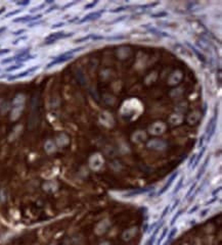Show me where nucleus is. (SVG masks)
Instances as JSON below:
<instances>
[{"instance_id": "1", "label": "nucleus", "mask_w": 222, "mask_h": 245, "mask_svg": "<svg viewBox=\"0 0 222 245\" xmlns=\"http://www.w3.org/2000/svg\"><path fill=\"white\" fill-rule=\"evenodd\" d=\"M73 35V33H69V34H66L63 32H59V33H54V34H50L49 36L46 37L45 39V42L44 44L45 45H48V44H52L54 43L55 41L59 39H63V38H67V37H71Z\"/></svg>"}, {"instance_id": "2", "label": "nucleus", "mask_w": 222, "mask_h": 245, "mask_svg": "<svg viewBox=\"0 0 222 245\" xmlns=\"http://www.w3.org/2000/svg\"><path fill=\"white\" fill-rule=\"evenodd\" d=\"M73 56L72 55H68V54L65 52L63 54H61V56H59V57H56L55 59H54L53 61H51L50 63H48L47 64V68H51L52 66H55V64H59V63H61V62H65V61L69 60V59H71Z\"/></svg>"}, {"instance_id": "3", "label": "nucleus", "mask_w": 222, "mask_h": 245, "mask_svg": "<svg viewBox=\"0 0 222 245\" xmlns=\"http://www.w3.org/2000/svg\"><path fill=\"white\" fill-rule=\"evenodd\" d=\"M38 68H39V66L31 68H29V70H25V72H23V73L19 74V75H17V76H10V77H8V80H15V79H20V78H23V77H26V76L30 75V74L34 73L35 70H37Z\"/></svg>"}, {"instance_id": "4", "label": "nucleus", "mask_w": 222, "mask_h": 245, "mask_svg": "<svg viewBox=\"0 0 222 245\" xmlns=\"http://www.w3.org/2000/svg\"><path fill=\"white\" fill-rule=\"evenodd\" d=\"M42 17V15H37L34 17H31V15H27V17H19V19H15L13 22L15 23H26V22H31V21H36L38 19Z\"/></svg>"}, {"instance_id": "5", "label": "nucleus", "mask_w": 222, "mask_h": 245, "mask_svg": "<svg viewBox=\"0 0 222 245\" xmlns=\"http://www.w3.org/2000/svg\"><path fill=\"white\" fill-rule=\"evenodd\" d=\"M103 10H100V11H96V12H91L89 15H87L86 17H84V19L80 21V23H84V22H87V21H91V20H94V19H97V17H100V15H103Z\"/></svg>"}, {"instance_id": "6", "label": "nucleus", "mask_w": 222, "mask_h": 245, "mask_svg": "<svg viewBox=\"0 0 222 245\" xmlns=\"http://www.w3.org/2000/svg\"><path fill=\"white\" fill-rule=\"evenodd\" d=\"M89 39H93V40H100V39H103V37H101V36H95V35H88L87 37H83V38H81V39L76 40V42L87 41V40H89Z\"/></svg>"}, {"instance_id": "7", "label": "nucleus", "mask_w": 222, "mask_h": 245, "mask_svg": "<svg viewBox=\"0 0 222 245\" xmlns=\"http://www.w3.org/2000/svg\"><path fill=\"white\" fill-rule=\"evenodd\" d=\"M21 66H23V63H17V64H15V66H10V68H7V72H11V70H17V68H20Z\"/></svg>"}, {"instance_id": "8", "label": "nucleus", "mask_w": 222, "mask_h": 245, "mask_svg": "<svg viewBox=\"0 0 222 245\" xmlns=\"http://www.w3.org/2000/svg\"><path fill=\"white\" fill-rule=\"evenodd\" d=\"M21 10H15V11H12V12H9V13H8V15H5V17H10V15H17V12H20Z\"/></svg>"}, {"instance_id": "9", "label": "nucleus", "mask_w": 222, "mask_h": 245, "mask_svg": "<svg viewBox=\"0 0 222 245\" xmlns=\"http://www.w3.org/2000/svg\"><path fill=\"white\" fill-rule=\"evenodd\" d=\"M8 52H9V50H8V49H4V50H0V55H1V54L8 53Z\"/></svg>"}, {"instance_id": "10", "label": "nucleus", "mask_w": 222, "mask_h": 245, "mask_svg": "<svg viewBox=\"0 0 222 245\" xmlns=\"http://www.w3.org/2000/svg\"><path fill=\"white\" fill-rule=\"evenodd\" d=\"M17 5H27L29 4V1H24V2H17Z\"/></svg>"}, {"instance_id": "11", "label": "nucleus", "mask_w": 222, "mask_h": 245, "mask_svg": "<svg viewBox=\"0 0 222 245\" xmlns=\"http://www.w3.org/2000/svg\"><path fill=\"white\" fill-rule=\"evenodd\" d=\"M96 4V2H93V3H91V4H89V5H87V6H85V8H89V7H92V6H94V5Z\"/></svg>"}, {"instance_id": "12", "label": "nucleus", "mask_w": 222, "mask_h": 245, "mask_svg": "<svg viewBox=\"0 0 222 245\" xmlns=\"http://www.w3.org/2000/svg\"><path fill=\"white\" fill-rule=\"evenodd\" d=\"M24 32H25V30H21V31H19V32H15V35H20L21 33H24Z\"/></svg>"}, {"instance_id": "13", "label": "nucleus", "mask_w": 222, "mask_h": 245, "mask_svg": "<svg viewBox=\"0 0 222 245\" xmlns=\"http://www.w3.org/2000/svg\"><path fill=\"white\" fill-rule=\"evenodd\" d=\"M61 26H63V24H57V25H54L53 27L52 28H57V27H61Z\"/></svg>"}, {"instance_id": "14", "label": "nucleus", "mask_w": 222, "mask_h": 245, "mask_svg": "<svg viewBox=\"0 0 222 245\" xmlns=\"http://www.w3.org/2000/svg\"><path fill=\"white\" fill-rule=\"evenodd\" d=\"M4 10H5V8H4V7H3V8H1V9H0V15H1V13H2V12L4 11Z\"/></svg>"}, {"instance_id": "15", "label": "nucleus", "mask_w": 222, "mask_h": 245, "mask_svg": "<svg viewBox=\"0 0 222 245\" xmlns=\"http://www.w3.org/2000/svg\"><path fill=\"white\" fill-rule=\"evenodd\" d=\"M5 30V28H1V29H0V32H3Z\"/></svg>"}]
</instances>
